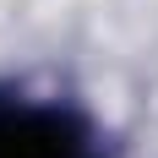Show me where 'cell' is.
Returning a JSON list of instances; mask_svg holds the SVG:
<instances>
[{
	"label": "cell",
	"mask_w": 158,
	"mask_h": 158,
	"mask_svg": "<svg viewBox=\"0 0 158 158\" xmlns=\"http://www.w3.org/2000/svg\"><path fill=\"white\" fill-rule=\"evenodd\" d=\"M0 158H55V131L33 120H0Z\"/></svg>",
	"instance_id": "1"
}]
</instances>
